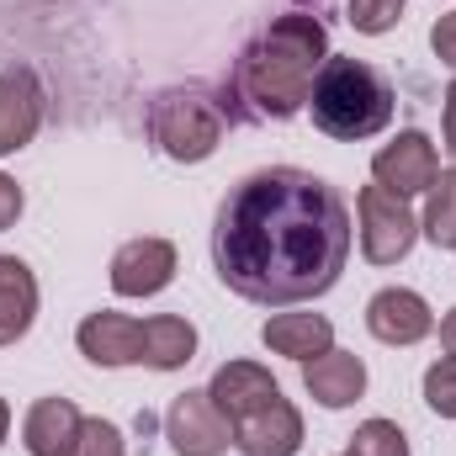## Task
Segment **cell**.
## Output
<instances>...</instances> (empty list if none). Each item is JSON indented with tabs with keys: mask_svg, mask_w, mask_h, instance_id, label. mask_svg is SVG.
Segmentation results:
<instances>
[{
	"mask_svg": "<svg viewBox=\"0 0 456 456\" xmlns=\"http://www.w3.org/2000/svg\"><path fill=\"white\" fill-rule=\"evenodd\" d=\"M80 425H86V414L69 398H37L21 419V446L32 456H69Z\"/></svg>",
	"mask_w": 456,
	"mask_h": 456,
	"instance_id": "15",
	"label": "cell"
},
{
	"mask_svg": "<svg viewBox=\"0 0 456 456\" xmlns=\"http://www.w3.org/2000/svg\"><path fill=\"white\" fill-rule=\"evenodd\" d=\"M446 154L456 159V80L446 86Z\"/></svg>",
	"mask_w": 456,
	"mask_h": 456,
	"instance_id": "26",
	"label": "cell"
},
{
	"mask_svg": "<svg viewBox=\"0 0 456 456\" xmlns=\"http://www.w3.org/2000/svg\"><path fill=\"white\" fill-rule=\"evenodd\" d=\"M260 340L271 355H287V361H314L324 350H335V324L324 314H271L260 324Z\"/></svg>",
	"mask_w": 456,
	"mask_h": 456,
	"instance_id": "16",
	"label": "cell"
},
{
	"mask_svg": "<svg viewBox=\"0 0 456 456\" xmlns=\"http://www.w3.org/2000/svg\"><path fill=\"white\" fill-rule=\"evenodd\" d=\"M308 112H314L319 133H330L340 143H361V138H377L393 122V86L366 59L330 53L314 91H308Z\"/></svg>",
	"mask_w": 456,
	"mask_h": 456,
	"instance_id": "3",
	"label": "cell"
},
{
	"mask_svg": "<svg viewBox=\"0 0 456 456\" xmlns=\"http://www.w3.org/2000/svg\"><path fill=\"white\" fill-rule=\"evenodd\" d=\"M69 456H127V441H122V430L112 419H86Z\"/></svg>",
	"mask_w": 456,
	"mask_h": 456,
	"instance_id": "23",
	"label": "cell"
},
{
	"mask_svg": "<svg viewBox=\"0 0 456 456\" xmlns=\"http://www.w3.org/2000/svg\"><path fill=\"white\" fill-rule=\"evenodd\" d=\"M350 208L314 170L271 165L244 175L218 208L213 265L224 287L260 308L314 303L350 260Z\"/></svg>",
	"mask_w": 456,
	"mask_h": 456,
	"instance_id": "1",
	"label": "cell"
},
{
	"mask_svg": "<svg viewBox=\"0 0 456 456\" xmlns=\"http://www.w3.org/2000/svg\"><path fill=\"white\" fill-rule=\"evenodd\" d=\"M436 175H441V159H436V143L419 127H403L393 143H382L371 154V181L387 186L393 197H419V191H430Z\"/></svg>",
	"mask_w": 456,
	"mask_h": 456,
	"instance_id": "6",
	"label": "cell"
},
{
	"mask_svg": "<svg viewBox=\"0 0 456 456\" xmlns=\"http://www.w3.org/2000/svg\"><path fill=\"white\" fill-rule=\"evenodd\" d=\"M165 436H170L175 456H224L233 446V425L224 419V409L208 398V387L202 393H181L170 403Z\"/></svg>",
	"mask_w": 456,
	"mask_h": 456,
	"instance_id": "7",
	"label": "cell"
},
{
	"mask_svg": "<svg viewBox=\"0 0 456 456\" xmlns=\"http://www.w3.org/2000/svg\"><path fill=\"white\" fill-rule=\"evenodd\" d=\"M430 48H436V59H441L446 69H456V11L430 27Z\"/></svg>",
	"mask_w": 456,
	"mask_h": 456,
	"instance_id": "24",
	"label": "cell"
},
{
	"mask_svg": "<svg viewBox=\"0 0 456 456\" xmlns=\"http://www.w3.org/2000/svg\"><path fill=\"white\" fill-rule=\"evenodd\" d=\"M143 366H154V371H181L191 355H197V330L186 324V319H175V314H154V319H143Z\"/></svg>",
	"mask_w": 456,
	"mask_h": 456,
	"instance_id": "18",
	"label": "cell"
},
{
	"mask_svg": "<svg viewBox=\"0 0 456 456\" xmlns=\"http://www.w3.org/2000/svg\"><path fill=\"white\" fill-rule=\"evenodd\" d=\"M355 218H361V255L371 265H398L419 239V218L409 213V197H393L387 186H361Z\"/></svg>",
	"mask_w": 456,
	"mask_h": 456,
	"instance_id": "5",
	"label": "cell"
},
{
	"mask_svg": "<svg viewBox=\"0 0 456 456\" xmlns=\"http://www.w3.org/2000/svg\"><path fill=\"white\" fill-rule=\"evenodd\" d=\"M149 138L175 165H202L224 143V112L202 91H165L149 107Z\"/></svg>",
	"mask_w": 456,
	"mask_h": 456,
	"instance_id": "4",
	"label": "cell"
},
{
	"mask_svg": "<svg viewBox=\"0 0 456 456\" xmlns=\"http://www.w3.org/2000/svg\"><path fill=\"white\" fill-rule=\"evenodd\" d=\"M37 319V276L27 260L0 255V350L16 345Z\"/></svg>",
	"mask_w": 456,
	"mask_h": 456,
	"instance_id": "17",
	"label": "cell"
},
{
	"mask_svg": "<svg viewBox=\"0 0 456 456\" xmlns=\"http://www.w3.org/2000/svg\"><path fill=\"white\" fill-rule=\"evenodd\" d=\"M5 430H11V403L0 398V446H5Z\"/></svg>",
	"mask_w": 456,
	"mask_h": 456,
	"instance_id": "28",
	"label": "cell"
},
{
	"mask_svg": "<svg viewBox=\"0 0 456 456\" xmlns=\"http://www.w3.org/2000/svg\"><path fill=\"white\" fill-rule=\"evenodd\" d=\"M419 233H425L436 249H456V170H441V175L430 181Z\"/></svg>",
	"mask_w": 456,
	"mask_h": 456,
	"instance_id": "19",
	"label": "cell"
},
{
	"mask_svg": "<svg viewBox=\"0 0 456 456\" xmlns=\"http://www.w3.org/2000/svg\"><path fill=\"white\" fill-rule=\"evenodd\" d=\"M425 403H430L441 419H456V355H441V361L425 371Z\"/></svg>",
	"mask_w": 456,
	"mask_h": 456,
	"instance_id": "22",
	"label": "cell"
},
{
	"mask_svg": "<svg viewBox=\"0 0 456 456\" xmlns=\"http://www.w3.org/2000/svg\"><path fill=\"white\" fill-rule=\"evenodd\" d=\"M21 208H27V197H21V186H16L11 175H0V233H5V228H11L16 218H21Z\"/></svg>",
	"mask_w": 456,
	"mask_h": 456,
	"instance_id": "25",
	"label": "cell"
},
{
	"mask_svg": "<svg viewBox=\"0 0 456 456\" xmlns=\"http://www.w3.org/2000/svg\"><path fill=\"white\" fill-rule=\"evenodd\" d=\"M366 330L382 345H419L436 330V314H430V303L414 287H382L366 303Z\"/></svg>",
	"mask_w": 456,
	"mask_h": 456,
	"instance_id": "10",
	"label": "cell"
},
{
	"mask_svg": "<svg viewBox=\"0 0 456 456\" xmlns=\"http://www.w3.org/2000/svg\"><path fill=\"white\" fill-rule=\"evenodd\" d=\"M208 398L224 409L228 425H239L244 414H255V409H265L271 398H281V387H276V377H271L265 366H255V361H224V366L213 371V382H208Z\"/></svg>",
	"mask_w": 456,
	"mask_h": 456,
	"instance_id": "13",
	"label": "cell"
},
{
	"mask_svg": "<svg viewBox=\"0 0 456 456\" xmlns=\"http://www.w3.org/2000/svg\"><path fill=\"white\" fill-rule=\"evenodd\" d=\"M175 281V244L170 239H127L112 255L117 297H154Z\"/></svg>",
	"mask_w": 456,
	"mask_h": 456,
	"instance_id": "8",
	"label": "cell"
},
{
	"mask_svg": "<svg viewBox=\"0 0 456 456\" xmlns=\"http://www.w3.org/2000/svg\"><path fill=\"white\" fill-rule=\"evenodd\" d=\"M345 456H409V436L393 419H366V425H355Z\"/></svg>",
	"mask_w": 456,
	"mask_h": 456,
	"instance_id": "20",
	"label": "cell"
},
{
	"mask_svg": "<svg viewBox=\"0 0 456 456\" xmlns=\"http://www.w3.org/2000/svg\"><path fill=\"white\" fill-rule=\"evenodd\" d=\"M75 345L91 366H143V319H127V314H91L80 319Z\"/></svg>",
	"mask_w": 456,
	"mask_h": 456,
	"instance_id": "12",
	"label": "cell"
},
{
	"mask_svg": "<svg viewBox=\"0 0 456 456\" xmlns=\"http://www.w3.org/2000/svg\"><path fill=\"white\" fill-rule=\"evenodd\" d=\"M403 5L409 0H350V27L366 32V37H382L403 21Z\"/></svg>",
	"mask_w": 456,
	"mask_h": 456,
	"instance_id": "21",
	"label": "cell"
},
{
	"mask_svg": "<svg viewBox=\"0 0 456 456\" xmlns=\"http://www.w3.org/2000/svg\"><path fill=\"white\" fill-rule=\"evenodd\" d=\"M233 446H239V456H297L303 452V414H297V403L271 398L265 409L244 414L233 425Z\"/></svg>",
	"mask_w": 456,
	"mask_h": 456,
	"instance_id": "11",
	"label": "cell"
},
{
	"mask_svg": "<svg viewBox=\"0 0 456 456\" xmlns=\"http://www.w3.org/2000/svg\"><path fill=\"white\" fill-rule=\"evenodd\" d=\"M324 59H330L324 21L308 16V11H287L239 53L233 91H239V102H249L255 117L287 122V117H297L308 107V91H314Z\"/></svg>",
	"mask_w": 456,
	"mask_h": 456,
	"instance_id": "2",
	"label": "cell"
},
{
	"mask_svg": "<svg viewBox=\"0 0 456 456\" xmlns=\"http://www.w3.org/2000/svg\"><path fill=\"white\" fill-rule=\"evenodd\" d=\"M441 345H446V355H456V308L441 319Z\"/></svg>",
	"mask_w": 456,
	"mask_h": 456,
	"instance_id": "27",
	"label": "cell"
},
{
	"mask_svg": "<svg viewBox=\"0 0 456 456\" xmlns=\"http://www.w3.org/2000/svg\"><path fill=\"white\" fill-rule=\"evenodd\" d=\"M43 127V86L27 64L0 69V159L27 149Z\"/></svg>",
	"mask_w": 456,
	"mask_h": 456,
	"instance_id": "9",
	"label": "cell"
},
{
	"mask_svg": "<svg viewBox=\"0 0 456 456\" xmlns=\"http://www.w3.org/2000/svg\"><path fill=\"white\" fill-rule=\"evenodd\" d=\"M303 387L324 409H350L366 393V361L350 350H324V355L303 361Z\"/></svg>",
	"mask_w": 456,
	"mask_h": 456,
	"instance_id": "14",
	"label": "cell"
}]
</instances>
